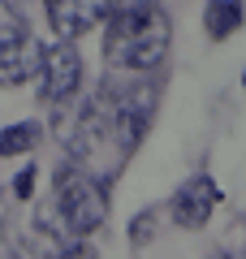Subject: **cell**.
<instances>
[{
  "mask_svg": "<svg viewBox=\"0 0 246 259\" xmlns=\"http://www.w3.org/2000/svg\"><path fill=\"white\" fill-rule=\"evenodd\" d=\"M151 117H155L151 82H130V87L108 82L78 108V117L65 130L61 143L78 168H87L91 177H112L138 151Z\"/></svg>",
  "mask_w": 246,
  "mask_h": 259,
  "instance_id": "obj_1",
  "label": "cell"
},
{
  "mask_svg": "<svg viewBox=\"0 0 246 259\" xmlns=\"http://www.w3.org/2000/svg\"><path fill=\"white\" fill-rule=\"evenodd\" d=\"M108 30H104V56L108 65L126 74H151L169 61L173 44V22L160 9V0H112L108 9Z\"/></svg>",
  "mask_w": 246,
  "mask_h": 259,
  "instance_id": "obj_2",
  "label": "cell"
},
{
  "mask_svg": "<svg viewBox=\"0 0 246 259\" xmlns=\"http://www.w3.org/2000/svg\"><path fill=\"white\" fill-rule=\"evenodd\" d=\"M52 186H56L52 207L61 212V221L69 225V233L87 238V233H95L108 221V190H104V182L91 177L87 168H78L73 160H61Z\"/></svg>",
  "mask_w": 246,
  "mask_h": 259,
  "instance_id": "obj_3",
  "label": "cell"
},
{
  "mask_svg": "<svg viewBox=\"0 0 246 259\" xmlns=\"http://www.w3.org/2000/svg\"><path fill=\"white\" fill-rule=\"evenodd\" d=\"M39 56L44 48L30 35L26 18L9 0H0V87H22L30 74H39Z\"/></svg>",
  "mask_w": 246,
  "mask_h": 259,
  "instance_id": "obj_4",
  "label": "cell"
},
{
  "mask_svg": "<svg viewBox=\"0 0 246 259\" xmlns=\"http://www.w3.org/2000/svg\"><path fill=\"white\" fill-rule=\"evenodd\" d=\"M78 87H82V56L73 44L56 39L39 56V100L52 104V108H65L78 95Z\"/></svg>",
  "mask_w": 246,
  "mask_h": 259,
  "instance_id": "obj_5",
  "label": "cell"
},
{
  "mask_svg": "<svg viewBox=\"0 0 246 259\" xmlns=\"http://www.w3.org/2000/svg\"><path fill=\"white\" fill-rule=\"evenodd\" d=\"M216 207H220V186H216V177H208V173L186 177L173 190V199H169V216H173L177 229H203Z\"/></svg>",
  "mask_w": 246,
  "mask_h": 259,
  "instance_id": "obj_6",
  "label": "cell"
},
{
  "mask_svg": "<svg viewBox=\"0 0 246 259\" xmlns=\"http://www.w3.org/2000/svg\"><path fill=\"white\" fill-rule=\"evenodd\" d=\"M82 246L78 233H69V225L61 221V212H56L52 203H44L35 216H30L26 225V250L39 259H69L73 250Z\"/></svg>",
  "mask_w": 246,
  "mask_h": 259,
  "instance_id": "obj_7",
  "label": "cell"
},
{
  "mask_svg": "<svg viewBox=\"0 0 246 259\" xmlns=\"http://www.w3.org/2000/svg\"><path fill=\"white\" fill-rule=\"evenodd\" d=\"M44 9H48L52 30L65 39V44H73L78 35L95 30L104 18H108L112 0H44Z\"/></svg>",
  "mask_w": 246,
  "mask_h": 259,
  "instance_id": "obj_8",
  "label": "cell"
},
{
  "mask_svg": "<svg viewBox=\"0 0 246 259\" xmlns=\"http://www.w3.org/2000/svg\"><path fill=\"white\" fill-rule=\"evenodd\" d=\"M44 139V125L39 121H13V125L0 130V160H13V156H30Z\"/></svg>",
  "mask_w": 246,
  "mask_h": 259,
  "instance_id": "obj_9",
  "label": "cell"
},
{
  "mask_svg": "<svg viewBox=\"0 0 246 259\" xmlns=\"http://www.w3.org/2000/svg\"><path fill=\"white\" fill-rule=\"evenodd\" d=\"M203 22H208L212 39H229L233 30H242V0H212Z\"/></svg>",
  "mask_w": 246,
  "mask_h": 259,
  "instance_id": "obj_10",
  "label": "cell"
},
{
  "mask_svg": "<svg viewBox=\"0 0 246 259\" xmlns=\"http://www.w3.org/2000/svg\"><path fill=\"white\" fill-rule=\"evenodd\" d=\"M151 233H155V207H143V212H138V221L130 225V242H134V246H147V242H151Z\"/></svg>",
  "mask_w": 246,
  "mask_h": 259,
  "instance_id": "obj_11",
  "label": "cell"
},
{
  "mask_svg": "<svg viewBox=\"0 0 246 259\" xmlns=\"http://www.w3.org/2000/svg\"><path fill=\"white\" fill-rule=\"evenodd\" d=\"M13 194H18V199H30V194H35V164L18 168V177H13Z\"/></svg>",
  "mask_w": 246,
  "mask_h": 259,
  "instance_id": "obj_12",
  "label": "cell"
},
{
  "mask_svg": "<svg viewBox=\"0 0 246 259\" xmlns=\"http://www.w3.org/2000/svg\"><path fill=\"white\" fill-rule=\"evenodd\" d=\"M216 259H242V255H216Z\"/></svg>",
  "mask_w": 246,
  "mask_h": 259,
  "instance_id": "obj_13",
  "label": "cell"
}]
</instances>
